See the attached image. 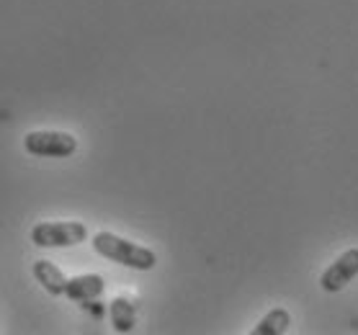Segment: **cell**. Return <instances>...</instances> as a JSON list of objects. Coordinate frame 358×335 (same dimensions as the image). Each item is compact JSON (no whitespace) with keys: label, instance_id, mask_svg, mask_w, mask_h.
Returning a JSON list of instances; mask_svg holds the SVG:
<instances>
[{"label":"cell","instance_id":"6da1fadb","mask_svg":"<svg viewBox=\"0 0 358 335\" xmlns=\"http://www.w3.org/2000/svg\"><path fill=\"white\" fill-rule=\"evenodd\" d=\"M93 250L106 261H114L124 269L131 271H152L157 266L155 250H150L145 245H137L127 237L114 235V232H96L93 235Z\"/></svg>","mask_w":358,"mask_h":335},{"label":"cell","instance_id":"7a4b0ae2","mask_svg":"<svg viewBox=\"0 0 358 335\" xmlns=\"http://www.w3.org/2000/svg\"><path fill=\"white\" fill-rule=\"evenodd\" d=\"M29 237L36 248H75L88 240V227L83 222H39Z\"/></svg>","mask_w":358,"mask_h":335},{"label":"cell","instance_id":"3957f363","mask_svg":"<svg viewBox=\"0 0 358 335\" xmlns=\"http://www.w3.org/2000/svg\"><path fill=\"white\" fill-rule=\"evenodd\" d=\"M24 150L31 157H73L78 152V139L70 131H52V129H36L24 134Z\"/></svg>","mask_w":358,"mask_h":335},{"label":"cell","instance_id":"277c9868","mask_svg":"<svg viewBox=\"0 0 358 335\" xmlns=\"http://www.w3.org/2000/svg\"><path fill=\"white\" fill-rule=\"evenodd\" d=\"M358 276V248H348L338 255L322 273H320V289L327 294H338Z\"/></svg>","mask_w":358,"mask_h":335},{"label":"cell","instance_id":"5b68a950","mask_svg":"<svg viewBox=\"0 0 358 335\" xmlns=\"http://www.w3.org/2000/svg\"><path fill=\"white\" fill-rule=\"evenodd\" d=\"M103 289H106V281L103 276H98V273H85V276H75V278H67V286H65V297L70 302L75 304H85V302H93L98 297L103 294Z\"/></svg>","mask_w":358,"mask_h":335},{"label":"cell","instance_id":"8992f818","mask_svg":"<svg viewBox=\"0 0 358 335\" xmlns=\"http://www.w3.org/2000/svg\"><path fill=\"white\" fill-rule=\"evenodd\" d=\"M31 273L49 297H65L67 276L62 273V269H57L52 261H44V258H41V261H34Z\"/></svg>","mask_w":358,"mask_h":335},{"label":"cell","instance_id":"52a82bcc","mask_svg":"<svg viewBox=\"0 0 358 335\" xmlns=\"http://www.w3.org/2000/svg\"><path fill=\"white\" fill-rule=\"evenodd\" d=\"M108 318L114 325V333H131L137 327V310L127 297H116L108 304Z\"/></svg>","mask_w":358,"mask_h":335},{"label":"cell","instance_id":"ba28073f","mask_svg":"<svg viewBox=\"0 0 358 335\" xmlns=\"http://www.w3.org/2000/svg\"><path fill=\"white\" fill-rule=\"evenodd\" d=\"M289 325H292L289 310L276 307V310H271L258 325L252 327V335H284L286 330H289Z\"/></svg>","mask_w":358,"mask_h":335},{"label":"cell","instance_id":"9c48e42d","mask_svg":"<svg viewBox=\"0 0 358 335\" xmlns=\"http://www.w3.org/2000/svg\"><path fill=\"white\" fill-rule=\"evenodd\" d=\"M83 310H88L90 312V318H103V312H106V310H103V304H101V302H98V299H93V302H85V304H83Z\"/></svg>","mask_w":358,"mask_h":335}]
</instances>
